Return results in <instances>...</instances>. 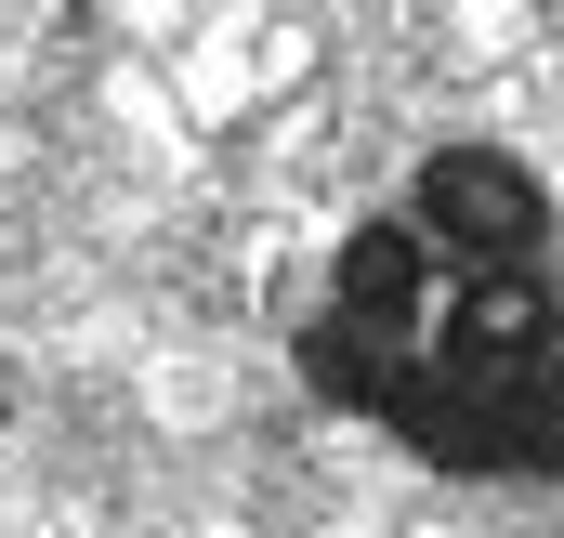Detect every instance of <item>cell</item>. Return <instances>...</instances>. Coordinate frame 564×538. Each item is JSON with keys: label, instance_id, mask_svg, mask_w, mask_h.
I'll return each mask as SVG.
<instances>
[{"label": "cell", "instance_id": "obj_1", "mask_svg": "<svg viewBox=\"0 0 564 538\" xmlns=\"http://www.w3.org/2000/svg\"><path fill=\"white\" fill-rule=\"evenodd\" d=\"M302 381L473 486H564V197L512 144H433L328 250Z\"/></svg>", "mask_w": 564, "mask_h": 538}]
</instances>
